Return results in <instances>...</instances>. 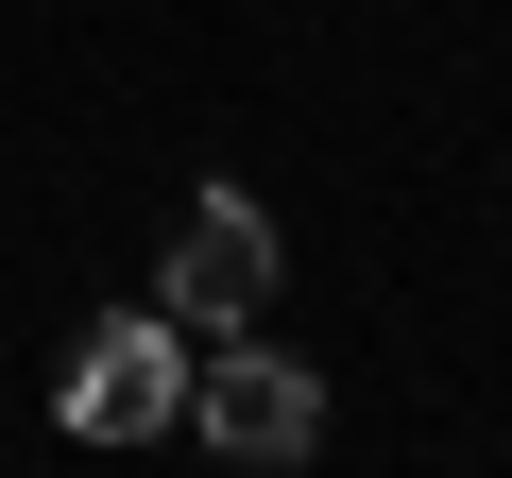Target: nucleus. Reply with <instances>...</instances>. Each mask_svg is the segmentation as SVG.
Masks as SVG:
<instances>
[{
  "instance_id": "obj_1",
  "label": "nucleus",
  "mask_w": 512,
  "mask_h": 478,
  "mask_svg": "<svg viewBox=\"0 0 512 478\" xmlns=\"http://www.w3.org/2000/svg\"><path fill=\"white\" fill-rule=\"evenodd\" d=\"M52 410H69V444H154V427H188V325H171V308H103V325L69 342Z\"/></svg>"
},
{
  "instance_id": "obj_2",
  "label": "nucleus",
  "mask_w": 512,
  "mask_h": 478,
  "mask_svg": "<svg viewBox=\"0 0 512 478\" xmlns=\"http://www.w3.org/2000/svg\"><path fill=\"white\" fill-rule=\"evenodd\" d=\"M188 427H205L222 461H308V444H325V376L274 359V342H239V325H205V359H188Z\"/></svg>"
},
{
  "instance_id": "obj_3",
  "label": "nucleus",
  "mask_w": 512,
  "mask_h": 478,
  "mask_svg": "<svg viewBox=\"0 0 512 478\" xmlns=\"http://www.w3.org/2000/svg\"><path fill=\"white\" fill-rule=\"evenodd\" d=\"M154 308H171L188 342H205V325H256V308H274V205H256V188H205V205L171 222Z\"/></svg>"
}]
</instances>
